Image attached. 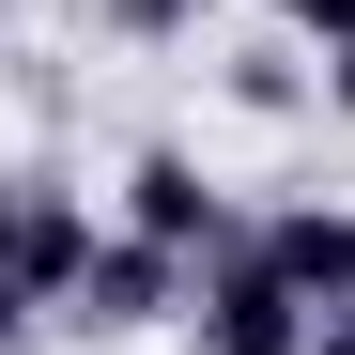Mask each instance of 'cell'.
<instances>
[{
  "instance_id": "277c9868",
  "label": "cell",
  "mask_w": 355,
  "mask_h": 355,
  "mask_svg": "<svg viewBox=\"0 0 355 355\" xmlns=\"http://www.w3.org/2000/svg\"><path fill=\"white\" fill-rule=\"evenodd\" d=\"M248 248L293 278V309H309V324L355 309V201H278V216H248Z\"/></svg>"
},
{
  "instance_id": "52a82bcc",
  "label": "cell",
  "mask_w": 355,
  "mask_h": 355,
  "mask_svg": "<svg viewBox=\"0 0 355 355\" xmlns=\"http://www.w3.org/2000/svg\"><path fill=\"white\" fill-rule=\"evenodd\" d=\"M93 16H108V31H124V46H186V31L216 16V0H93Z\"/></svg>"
},
{
  "instance_id": "8fae6325",
  "label": "cell",
  "mask_w": 355,
  "mask_h": 355,
  "mask_svg": "<svg viewBox=\"0 0 355 355\" xmlns=\"http://www.w3.org/2000/svg\"><path fill=\"white\" fill-rule=\"evenodd\" d=\"M16 186H31V170H0V278H16Z\"/></svg>"
},
{
  "instance_id": "6da1fadb",
  "label": "cell",
  "mask_w": 355,
  "mask_h": 355,
  "mask_svg": "<svg viewBox=\"0 0 355 355\" xmlns=\"http://www.w3.org/2000/svg\"><path fill=\"white\" fill-rule=\"evenodd\" d=\"M186 278H201L186 248H139V232L108 216L93 263H78V293H62L46 324H78V340H155V324H186Z\"/></svg>"
},
{
  "instance_id": "30bf717a",
  "label": "cell",
  "mask_w": 355,
  "mask_h": 355,
  "mask_svg": "<svg viewBox=\"0 0 355 355\" xmlns=\"http://www.w3.org/2000/svg\"><path fill=\"white\" fill-rule=\"evenodd\" d=\"M31 324H46V309H31V293H16V278H0V355H16V340H31Z\"/></svg>"
},
{
  "instance_id": "4fadbf2b",
  "label": "cell",
  "mask_w": 355,
  "mask_h": 355,
  "mask_svg": "<svg viewBox=\"0 0 355 355\" xmlns=\"http://www.w3.org/2000/svg\"><path fill=\"white\" fill-rule=\"evenodd\" d=\"M0 16H16V0H0Z\"/></svg>"
},
{
  "instance_id": "5b68a950",
  "label": "cell",
  "mask_w": 355,
  "mask_h": 355,
  "mask_svg": "<svg viewBox=\"0 0 355 355\" xmlns=\"http://www.w3.org/2000/svg\"><path fill=\"white\" fill-rule=\"evenodd\" d=\"M93 232H108V216L62 186V170H31V186H16V293H31V309H62V293H78Z\"/></svg>"
},
{
  "instance_id": "7c38bea8",
  "label": "cell",
  "mask_w": 355,
  "mask_h": 355,
  "mask_svg": "<svg viewBox=\"0 0 355 355\" xmlns=\"http://www.w3.org/2000/svg\"><path fill=\"white\" fill-rule=\"evenodd\" d=\"M293 355H355V324H309V340H293Z\"/></svg>"
},
{
  "instance_id": "5bb4252c",
  "label": "cell",
  "mask_w": 355,
  "mask_h": 355,
  "mask_svg": "<svg viewBox=\"0 0 355 355\" xmlns=\"http://www.w3.org/2000/svg\"><path fill=\"white\" fill-rule=\"evenodd\" d=\"M340 324H355V309H340Z\"/></svg>"
},
{
  "instance_id": "3957f363",
  "label": "cell",
  "mask_w": 355,
  "mask_h": 355,
  "mask_svg": "<svg viewBox=\"0 0 355 355\" xmlns=\"http://www.w3.org/2000/svg\"><path fill=\"white\" fill-rule=\"evenodd\" d=\"M124 232H139V248H186V263H216L248 216L216 201V170H201L186 139H139V155H124Z\"/></svg>"
},
{
  "instance_id": "7a4b0ae2",
  "label": "cell",
  "mask_w": 355,
  "mask_h": 355,
  "mask_svg": "<svg viewBox=\"0 0 355 355\" xmlns=\"http://www.w3.org/2000/svg\"><path fill=\"white\" fill-rule=\"evenodd\" d=\"M186 340H201V355H293V340H309V309H293V278L232 232V248L186 278Z\"/></svg>"
},
{
  "instance_id": "8992f818",
  "label": "cell",
  "mask_w": 355,
  "mask_h": 355,
  "mask_svg": "<svg viewBox=\"0 0 355 355\" xmlns=\"http://www.w3.org/2000/svg\"><path fill=\"white\" fill-rule=\"evenodd\" d=\"M216 93H232V124H293V108H309V46H293V31L232 46V62H216Z\"/></svg>"
},
{
  "instance_id": "9c48e42d",
  "label": "cell",
  "mask_w": 355,
  "mask_h": 355,
  "mask_svg": "<svg viewBox=\"0 0 355 355\" xmlns=\"http://www.w3.org/2000/svg\"><path fill=\"white\" fill-rule=\"evenodd\" d=\"M278 31H293V46H340V31H355V0H278Z\"/></svg>"
},
{
  "instance_id": "ba28073f",
  "label": "cell",
  "mask_w": 355,
  "mask_h": 355,
  "mask_svg": "<svg viewBox=\"0 0 355 355\" xmlns=\"http://www.w3.org/2000/svg\"><path fill=\"white\" fill-rule=\"evenodd\" d=\"M309 108H324V124H355V31H340L324 62H309Z\"/></svg>"
}]
</instances>
